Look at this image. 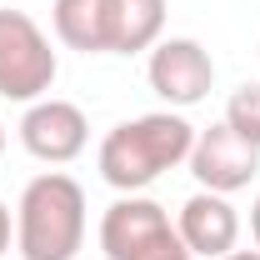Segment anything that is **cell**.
Wrapping results in <instances>:
<instances>
[{
  "mask_svg": "<svg viewBox=\"0 0 260 260\" xmlns=\"http://www.w3.org/2000/svg\"><path fill=\"white\" fill-rule=\"evenodd\" d=\"M100 250L105 260H195L165 205L150 195H120L100 215Z\"/></svg>",
  "mask_w": 260,
  "mask_h": 260,
  "instance_id": "cell-3",
  "label": "cell"
},
{
  "mask_svg": "<svg viewBox=\"0 0 260 260\" xmlns=\"http://www.w3.org/2000/svg\"><path fill=\"white\" fill-rule=\"evenodd\" d=\"M165 30V0H105V45L110 55H140Z\"/></svg>",
  "mask_w": 260,
  "mask_h": 260,
  "instance_id": "cell-9",
  "label": "cell"
},
{
  "mask_svg": "<svg viewBox=\"0 0 260 260\" xmlns=\"http://www.w3.org/2000/svg\"><path fill=\"white\" fill-rule=\"evenodd\" d=\"M20 145L45 165H70L90 145V120H85L80 105L45 95L35 105H25V115H20Z\"/></svg>",
  "mask_w": 260,
  "mask_h": 260,
  "instance_id": "cell-6",
  "label": "cell"
},
{
  "mask_svg": "<svg viewBox=\"0 0 260 260\" xmlns=\"http://www.w3.org/2000/svg\"><path fill=\"white\" fill-rule=\"evenodd\" d=\"M225 125L235 130L240 140H250V145L260 150V80L240 85V90L225 100Z\"/></svg>",
  "mask_w": 260,
  "mask_h": 260,
  "instance_id": "cell-11",
  "label": "cell"
},
{
  "mask_svg": "<svg viewBox=\"0 0 260 260\" xmlns=\"http://www.w3.org/2000/svg\"><path fill=\"white\" fill-rule=\"evenodd\" d=\"M190 175L200 190H215V195H235L255 180L260 170V150L250 140H240L235 130L220 120L210 130H195V145H190Z\"/></svg>",
  "mask_w": 260,
  "mask_h": 260,
  "instance_id": "cell-7",
  "label": "cell"
},
{
  "mask_svg": "<svg viewBox=\"0 0 260 260\" xmlns=\"http://www.w3.org/2000/svg\"><path fill=\"white\" fill-rule=\"evenodd\" d=\"M0 155H5V125H0Z\"/></svg>",
  "mask_w": 260,
  "mask_h": 260,
  "instance_id": "cell-15",
  "label": "cell"
},
{
  "mask_svg": "<svg viewBox=\"0 0 260 260\" xmlns=\"http://www.w3.org/2000/svg\"><path fill=\"white\" fill-rule=\"evenodd\" d=\"M195 145V125L175 110H155V115H135V120H120L100 140V180L120 195H140L145 185H155L165 170L190 160Z\"/></svg>",
  "mask_w": 260,
  "mask_h": 260,
  "instance_id": "cell-1",
  "label": "cell"
},
{
  "mask_svg": "<svg viewBox=\"0 0 260 260\" xmlns=\"http://www.w3.org/2000/svg\"><path fill=\"white\" fill-rule=\"evenodd\" d=\"M85 245V190L75 175L45 170L20 190L15 250L20 260H75Z\"/></svg>",
  "mask_w": 260,
  "mask_h": 260,
  "instance_id": "cell-2",
  "label": "cell"
},
{
  "mask_svg": "<svg viewBox=\"0 0 260 260\" xmlns=\"http://www.w3.org/2000/svg\"><path fill=\"white\" fill-rule=\"evenodd\" d=\"M175 235L185 240V250L195 260H225L235 250V240H240V215H235L230 195L195 190L175 215Z\"/></svg>",
  "mask_w": 260,
  "mask_h": 260,
  "instance_id": "cell-8",
  "label": "cell"
},
{
  "mask_svg": "<svg viewBox=\"0 0 260 260\" xmlns=\"http://www.w3.org/2000/svg\"><path fill=\"white\" fill-rule=\"evenodd\" d=\"M60 60L50 50V35L25 10H0V100L35 105L55 85Z\"/></svg>",
  "mask_w": 260,
  "mask_h": 260,
  "instance_id": "cell-4",
  "label": "cell"
},
{
  "mask_svg": "<svg viewBox=\"0 0 260 260\" xmlns=\"http://www.w3.org/2000/svg\"><path fill=\"white\" fill-rule=\"evenodd\" d=\"M225 260H260V250H230Z\"/></svg>",
  "mask_w": 260,
  "mask_h": 260,
  "instance_id": "cell-14",
  "label": "cell"
},
{
  "mask_svg": "<svg viewBox=\"0 0 260 260\" xmlns=\"http://www.w3.org/2000/svg\"><path fill=\"white\" fill-rule=\"evenodd\" d=\"M10 240H15V220H10V210H5V200H0V255L10 250Z\"/></svg>",
  "mask_w": 260,
  "mask_h": 260,
  "instance_id": "cell-12",
  "label": "cell"
},
{
  "mask_svg": "<svg viewBox=\"0 0 260 260\" xmlns=\"http://www.w3.org/2000/svg\"><path fill=\"white\" fill-rule=\"evenodd\" d=\"M145 75H150V90H155L165 105L185 110V105H200V100L210 95V85H215V60H210V50H205L200 40L170 35V40H155V45H150Z\"/></svg>",
  "mask_w": 260,
  "mask_h": 260,
  "instance_id": "cell-5",
  "label": "cell"
},
{
  "mask_svg": "<svg viewBox=\"0 0 260 260\" xmlns=\"http://www.w3.org/2000/svg\"><path fill=\"white\" fill-rule=\"evenodd\" d=\"M250 235H255V250H260V195H255V205H250Z\"/></svg>",
  "mask_w": 260,
  "mask_h": 260,
  "instance_id": "cell-13",
  "label": "cell"
},
{
  "mask_svg": "<svg viewBox=\"0 0 260 260\" xmlns=\"http://www.w3.org/2000/svg\"><path fill=\"white\" fill-rule=\"evenodd\" d=\"M50 25H55V40L65 50L110 55V45H105V0H55Z\"/></svg>",
  "mask_w": 260,
  "mask_h": 260,
  "instance_id": "cell-10",
  "label": "cell"
}]
</instances>
